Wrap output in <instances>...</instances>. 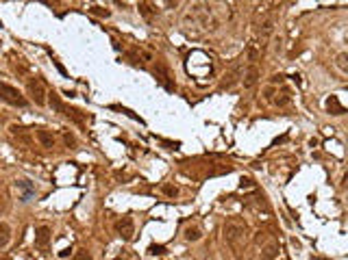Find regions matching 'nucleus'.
<instances>
[{
  "label": "nucleus",
  "mask_w": 348,
  "mask_h": 260,
  "mask_svg": "<svg viewBox=\"0 0 348 260\" xmlns=\"http://www.w3.org/2000/svg\"><path fill=\"white\" fill-rule=\"evenodd\" d=\"M222 234H224L226 245L231 247L235 254H240L244 243H246V234H248V224H246L244 219H240V217H231V219L224 221Z\"/></svg>",
  "instance_id": "1"
},
{
  "label": "nucleus",
  "mask_w": 348,
  "mask_h": 260,
  "mask_svg": "<svg viewBox=\"0 0 348 260\" xmlns=\"http://www.w3.org/2000/svg\"><path fill=\"white\" fill-rule=\"evenodd\" d=\"M0 96H3V100L7 102V104H11V106L24 109L26 104H29V102H26V98H24L15 87L9 85V82H0Z\"/></svg>",
  "instance_id": "2"
},
{
  "label": "nucleus",
  "mask_w": 348,
  "mask_h": 260,
  "mask_svg": "<svg viewBox=\"0 0 348 260\" xmlns=\"http://www.w3.org/2000/svg\"><path fill=\"white\" fill-rule=\"evenodd\" d=\"M29 94H31V98H33V102L37 106H44L46 104V87H44V82H42V78H29Z\"/></svg>",
  "instance_id": "3"
},
{
  "label": "nucleus",
  "mask_w": 348,
  "mask_h": 260,
  "mask_svg": "<svg viewBox=\"0 0 348 260\" xmlns=\"http://www.w3.org/2000/svg\"><path fill=\"white\" fill-rule=\"evenodd\" d=\"M115 230H118V234H120L124 241H131L135 236V221H133V217H122L115 224Z\"/></svg>",
  "instance_id": "4"
},
{
  "label": "nucleus",
  "mask_w": 348,
  "mask_h": 260,
  "mask_svg": "<svg viewBox=\"0 0 348 260\" xmlns=\"http://www.w3.org/2000/svg\"><path fill=\"white\" fill-rule=\"evenodd\" d=\"M242 78H244V74H242V65H240V63H235V65H233V70L226 74L222 82H220V89H231V87H235Z\"/></svg>",
  "instance_id": "5"
},
{
  "label": "nucleus",
  "mask_w": 348,
  "mask_h": 260,
  "mask_svg": "<svg viewBox=\"0 0 348 260\" xmlns=\"http://www.w3.org/2000/svg\"><path fill=\"white\" fill-rule=\"evenodd\" d=\"M35 247L42 249V252H48V247H50V228L48 226H40L35 230Z\"/></svg>",
  "instance_id": "6"
},
{
  "label": "nucleus",
  "mask_w": 348,
  "mask_h": 260,
  "mask_svg": "<svg viewBox=\"0 0 348 260\" xmlns=\"http://www.w3.org/2000/svg\"><path fill=\"white\" fill-rule=\"evenodd\" d=\"M154 78H157L159 85H163L168 91H174V82L170 80V72H168V68H166L163 63H157V65H154Z\"/></svg>",
  "instance_id": "7"
},
{
  "label": "nucleus",
  "mask_w": 348,
  "mask_h": 260,
  "mask_svg": "<svg viewBox=\"0 0 348 260\" xmlns=\"http://www.w3.org/2000/svg\"><path fill=\"white\" fill-rule=\"evenodd\" d=\"M274 31V17H265V22L259 26V48L263 50L265 46H268V39Z\"/></svg>",
  "instance_id": "8"
},
{
  "label": "nucleus",
  "mask_w": 348,
  "mask_h": 260,
  "mask_svg": "<svg viewBox=\"0 0 348 260\" xmlns=\"http://www.w3.org/2000/svg\"><path fill=\"white\" fill-rule=\"evenodd\" d=\"M257 82H259V68L255 63H250L244 74V78H242V85H244V89H253Z\"/></svg>",
  "instance_id": "9"
},
{
  "label": "nucleus",
  "mask_w": 348,
  "mask_h": 260,
  "mask_svg": "<svg viewBox=\"0 0 348 260\" xmlns=\"http://www.w3.org/2000/svg\"><path fill=\"white\" fill-rule=\"evenodd\" d=\"M324 106H326V111H328L331 115H344V113H346V109L340 104L337 96H328L326 102H324Z\"/></svg>",
  "instance_id": "10"
},
{
  "label": "nucleus",
  "mask_w": 348,
  "mask_h": 260,
  "mask_svg": "<svg viewBox=\"0 0 348 260\" xmlns=\"http://www.w3.org/2000/svg\"><path fill=\"white\" fill-rule=\"evenodd\" d=\"M35 135H37V141H40L44 147H48V150H52V147H54V137H52V133H48L46 128H40Z\"/></svg>",
  "instance_id": "11"
},
{
  "label": "nucleus",
  "mask_w": 348,
  "mask_h": 260,
  "mask_svg": "<svg viewBox=\"0 0 348 260\" xmlns=\"http://www.w3.org/2000/svg\"><path fill=\"white\" fill-rule=\"evenodd\" d=\"M183 236H185V241H189V243H196V241L203 239V230H200V226H187L183 230Z\"/></svg>",
  "instance_id": "12"
},
{
  "label": "nucleus",
  "mask_w": 348,
  "mask_h": 260,
  "mask_svg": "<svg viewBox=\"0 0 348 260\" xmlns=\"http://www.w3.org/2000/svg\"><path fill=\"white\" fill-rule=\"evenodd\" d=\"M279 256V243H270L261 249V260H274Z\"/></svg>",
  "instance_id": "13"
},
{
  "label": "nucleus",
  "mask_w": 348,
  "mask_h": 260,
  "mask_svg": "<svg viewBox=\"0 0 348 260\" xmlns=\"http://www.w3.org/2000/svg\"><path fill=\"white\" fill-rule=\"evenodd\" d=\"M0 247L3 249H7V245H9V239H11V228H9V224L7 221H3V224H0Z\"/></svg>",
  "instance_id": "14"
},
{
  "label": "nucleus",
  "mask_w": 348,
  "mask_h": 260,
  "mask_svg": "<svg viewBox=\"0 0 348 260\" xmlns=\"http://www.w3.org/2000/svg\"><path fill=\"white\" fill-rule=\"evenodd\" d=\"M48 104H50V109L57 111V113H63V111H66V106H63V102L59 100V96L54 94V91H50V94H48Z\"/></svg>",
  "instance_id": "15"
},
{
  "label": "nucleus",
  "mask_w": 348,
  "mask_h": 260,
  "mask_svg": "<svg viewBox=\"0 0 348 260\" xmlns=\"http://www.w3.org/2000/svg\"><path fill=\"white\" fill-rule=\"evenodd\" d=\"M335 65H337V70L348 74V52H340L335 57Z\"/></svg>",
  "instance_id": "16"
},
{
  "label": "nucleus",
  "mask_w": 348,
  "mask_h": 260,
  "mask_svg": "<svg viewBox=\"0 0 348 260\" xmlns=\"http://www.w3.org/2000/svg\"><path fill=\"white\" fill-rule=\"evenodd\" d=\"M274 104H279V106L289 104V91H287V89H283L281 94H277V98H274Z\"/></svg>",
  "instance_id": "17"
},
{
  "label": "nucleus",
  "mask_w": 348,
  "mask_h": 260,
  "mask_svg": "<svg viewBox=\"0 0 348 260\" xmlns=\"http://www.w3.org/2000/svg\"><path fill=\"white\" fill-rule=\"evenodd\" d=\"M140 13L146 17V20H152V15H154V11H152V7L148 5V3H140Z\"/></svg>",
  "instance_id": "18"
},
{
  "label": "nucleus",
  "mask_w": 348,
  "mask_h": 260,
  "mask_svg": "<svg viewBox=\"0 0 348 260\" xmlns=\"http://www.w3.org/2000/svg\"><path fill=\"white\" fill-rule=\"evenodd\" d=\"M63 141H66L68 147H76V137L70 133V130H63Z\"/></svg>",
  "instance_id": "19"
},
{
  "label": "nucleus",
  "mask_w": 348,
  "mask_h": 260,
  "mask_svg": "<svg viewBox=\"0 0 348 260\" xmlns=\"http://www.w3.org/2000/svg\"><path fill=\"white\" fill-rule=\"evenodd\" d=\"M17 187H20V189L24 191V200H26V198H29V195H31V193H35V189H33V187H31V184H29V180H20V182H17Z\"/></svg>",
  "instance_id": "20"
},
{
  "label": "nucleus",
  "mask_w": 348,
  "mask_h": 260,
  "mask_svg": "<svg viewBox=\"0 0 348 260\" xmlns=\"http://www.w3.org/2000/svg\"><path fill=\"white\" fill-rule=\"evenodd\" d=\"M89 13L100 15V17H109V15H111V11H109V9H103V7H91V9H89Z\"/></svg>",
  "instance_id": "21"
},
{
  "label": "nucleus",
  "mask_w": 348,
  "mask_h": 260,
  "mask_svg": "<svg viewBox=\"0 0 348 260\" xmlns=\"http://www.w3.org/2000/svg\"><path fill=\"white\" fill-rule=\"evenodd\" d=\"M163 193H166L168 195V198H177V195H179V189L177 187H172V184H163Z\"/></svg>",
  "instance_id": "22"
},
{
  "label": "nucleus",
  "mask_w": 348,
  "mask_h": 260,
  "mask_svg": "<svg viewBox=\"0 0 348 260\" xmlns=\"http://www.w3.org/2000/svg\"><path fill=\"white\" fill-rule=\"evenodd\" d=\"M72 260H94V258L89 256L87 249H79V252L74 254V258H72Z\"/></svg>",
  "instance_id": "23"
},
{
  "label": "nucleus",
  "mask_w": 348,
  "mask_h": 260,
  "mask_svg": "<svg viewBox=\"0 0 348 260\" xmlns=\"http://www.w3.org/2000/svg\"><path fill=\"white\" fill-rule=\"evenodd\" d=\"M150 254H166L163 245H150Z\"/></svg>",
  "instance_id": "24"
},
{
  "label": "nucleus",
  "mask_w": 348,
  "mask_h": 260,
  "mask_svg": "<svg viewBox=\"0 0 348 260\" xmlns=\"http://www.w3.org/2000/svg\"><path fill=\"white\" fill-rule=\"evenodd\" d=\"M242 189H248V187H253V182L248 180V178H242V184H240Z\"/></svg>",
  "instance_id": "25"
},
{
  "label": "nucleus",
  "mask_w": 348,
  "mask_h": 260,
  "mask_svg": "<svg viewBox=\"0 0 348 260\" xmlns=\"http://www.w3.org/2000/svg\"><path fill=\"white\" fill-rule=\"evenodd\" d=\"M166 5H168L170 9H174V7H177V5H179V0H166Z\"/></svg>",
  "instance_id": "26"
}]
</instances>
